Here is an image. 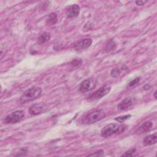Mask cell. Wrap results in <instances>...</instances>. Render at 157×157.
I'll return each instance as SVG.
<instances>
[{
	"label": "cell",
	"instance_id": "cell-1",
	"mask_svg": "<svg viewBox=\"0 0 157 157\" xmlns=\"http://www.w3.org/2000/svg\"><path fill=\"white\" fill-rule=\"evenodd\" d=\"M128 128L126 124H118L117 123H110L105 126L101 130V136L104 138H107L113 134H119L123 132Z\"/></svg>",
	"mask_w": 157,
	"mask_h": 157
},
{
	"label": "cell",
	"instance_id": "cell-2",
	"mask_svg": "<svg viewBox=\"0 0 157 157\" xmlns=\"http://www.w3.org/2000/svg\"><path fill=\"white\" fill-rule=\"evenodd\" d=\"M42 94V89L39 86H33L25 91L20 98V101L23 103H27L33 101Z\"/></svg>",
	"mask_w": 157,
	"mask_h": 157
},
{
	"label": "cell",
	"instance_id": "cell-3",
	"mask_svg": "<svg viewBox=\"0 0 157 157\" xmlns=\"http://www.w3.org/2000/svg\"><path fill=\"white\" fill-rule=\"evenodd\" d=\"M105 117V113L103 110H94L84 115L82 119V121L84 124H92L100 121Z\"/></svg>",
	"mask_w": 157,
	"mask_h": 157
},
{
	"label": "cell",
	"instance_id": "cell-4",
	"mask_svg": "<svg viewBox=\"0 0 157 157\" xmlns=\"http://www.w3.org/2000/svg\"><path fill=\"white\" fill-rule=\"evenodd\" d=\"M25 115L23 111L18 110L11 113L6 115L2 119V122L4 124H15L20 121Z\"/></svg>",
	"mask_w": 157,
	"mask_h": 157
},
{
	"label": "cell",
	"instance_id": "cell-5",
	"mask_svg": "<svg viewBox=\"0 0 157 157\" xmlns=\"http://www.w3.org/2000/svg\"><path fill=\"white\" fill-rule=\"evenodd\" d=\"M110 89L111 86L110 85H104L91 93L87 98V100L88 101H94L99 99L107 94L110 92Z\"/></svg>",
	"mask_w": 157,
	"mask_h": 157
},
{
	"label": "cell",
	"instance_id": "cell-6",
	"mask_svg": "<svg viewBox=\"0 0 157 157\" xmlns=\"http://www.w3.org/2000/svg\"><path fill=\"white\" fill-rule=\"evenodd\" d=\"M96 85V81L93 78H87L83 80L79 86V91L81 93H85L94 88Z\"/></svg>",
	"mask_w": 157,
	"mask_h": 157
},
{
	"label": "cell",
	"instance_id": "cell-7",
	"mask_svg": "<svg viewBox=\"0 0 157 157\" xmlns=\"http://www.w3.org/2000/svg\"><path fill=\"white\" fill-rule=\"evenodd\" d=\"M47 109L45 104L42 103H36L32 105L29 109V113L32 115H37L38 114L45 112Z\"/></svg>",
	"mask_w": 157,
	"mask_h": 157
},
{
	"label": "cell",
	"instance_id": "cell-8",
	"mask_svg": "<svg viewBox=\"0 0 157 157\" xmlns=\"http://www.w3.org/2000/svg\"><path fill=\"white\" fill-rule=\"evenodd\" d=\"M91 44L92 40L90 38H86L76 42L74 45V48L77 52H80L88 48Z\"/></svg>",
	"mask_w": 157,
	"mask_h": 157
},
{
	"label": "cell",
	"instance_id": "cell-9",
	"mask_svg": "<svg viewBox=\"0 0 157 157\" xmlns=\"http://www.w3.org/2000/svg\"><path fill=\"white\" fill-rule=\"evenodd\" d=\"M80 13V7L77 4H72L67 6L65 9V13L69 18L77 17Z\"/></svg>",
	"mask_w": 157,
	"mask_h": 157
},
{
	"label": "cell",
	"instance_id": "cell-10",
	"mask_svg": "<svg viewBox=\"0 0 157 157\" xmlns=\"http://www.w3.org/2000/svg\"><path fill=\"white\" fill-rule=\"evenodd\" d=\"M133 100L131 98L128 97L123 99L118 105V109L121 110H125L129 108L130 106L132 105Z\"/></svg>",
	"mask_w": 157,
	"mask_h": 157
},
{
	"label": "cell",
	"instance_id": "cell-11",
	"mask_svg": "<svg viewBox=\"0 0 157 157\" xmlns=\"http://www.w3.org/2000/svg\"><path fill=\"white\" fill-rule=\"evenodd\" d=\"M153 127V123L151 121H148L143 123L138 128L136 131L137 134H142L148 132Z\"/></svg>",
	"mask_w": 157,
	"mask_h": 157
},
{
	"label": "cell",
	"instance_id": "cell-12",
	"mask_svg": "<svg viewBox=\"0 0 157 157\" xmlns=\"http://www.w3.org/2000/svg\"><path fill=\"white\" fill-rule=\"evenodd\" d=\"M157 141V134L154 133L153 134L148 135L143 140V144L145 146H149L156 143Z\"/></svg>",
	"mask_w": 157,
	"mask_h": 157
},
{
	"label": "cell",
	"instance_id": "cell-13",
	"mask_svg": "<svg viewBox=\"0 0 157 157\" xmlns=\"http://www.w3.org/2000/svg\"><path fill=\"white\" fill-rule=\"evenodd\" d=\"M50 39V35L49 33H42L37 38V43L40 45L44 44L46 42H47L48 41H49V40Z\"/></svg>",
	"mask_w": 157,
	"mask_h": 157
},
{
	"label": "cell",
	"instance_id": "cell-14",
	"mask_svg": "<svg viewBox=\"0 0 157 157\" xmlns=\"http://www.w3.org/2000/svg\"><path fill=\"white\" fill-rule=\"evenodd\" d=\"M58 21V16L56 13L52 12L49 14L47 18V23L50 25H53L56 23Z\"/></svg>",
	"mask_w": 157,
	"mask_h": 157
},
{
	"label": "cell",
	"instance_id": "cell-15",
	"mask_svg": "<svg viewBox=\"0 0 157 157\" xmlns=\"http://www.w3.org/2000/svg\"><path fill=\"white\" fill-rule=\"evenodd\" d=\"M116 44L113 40H110L105 47V50L106 52H110L116 48Z\"/></svg>",
	"mask_w": 157,
	"mask_h": 157
},
{
	"label": "cell",
	"instance_id": "cell-16",
	"mask_svg": "<svg viewBox=\"0 0 157 157\" xmlns=\"http://www.w3.org/2000/svg\"><path fill=\"white\" fill-rule=\"evenodd\" d=\"M129 117H131V115H123V116H120L118 117H116L115 118V120L116 121H117L119 123H123L124 121H125L127 119H128Z\"/></svg>",
	"mask_w": 157,
	"mask_h": 157
},
{
	"label": "cell",
	"instance_id": "cell-17",
	"mask_svg": "<svg viewBox=\"0 0 157 157\" xmlns=\"http://www.w3.org/2000/svg\"><path fill=\"white\" fill-rule=\"evenodd\" d=\"M121 73V71L118 68H114L110 72V75L112 77L116 78L118 77Z\"/></svg>",
	"mask_w": 157,
	"mask_h": 157
},
{
	"label": "cell",
	"instance_id": "cell-18",
	"mask_svg": "<svg viewBox=\"0 0 157 157\" xmlns=\"http://www.w3.org/2000/svg\"><path fill=\"white\" fill-rule=\"evenodd\" d=\"M82 63V60L81 59H74L71 62V64L73 66H78L80 65Z\"/></svg>",
	"mask_w": 157,
	"mask_h": 157
},
{
	"label": "cell",
	"instance_id": "cell-19",
	"mask_svg": "<svg viewBox=\"0 0 157 157\" xmlns=\"http://www.w3.org/2000/svg\"><path fill=\"white\" fill-rule=\"evenodd\" d=\"M104 155V151L102 150H99L98 151H95L92 154H90L88 156H102Z\"/></svg>",
	"mask_w": 157,
	"mask_h": 157
},
{
	"label": "cell",
	"instance_id": "cell-20",
	"mask_svg": "<svg viewBox=\"0 0 157 157\" xmlns=\"http://www.w3.org/2000/svg\"><path fill=\"white\" fill-rule=\"evenodd\" d=\"M136 148H132V149H130L128 151H126L125 153H124L123 155H122V156H132L133 155L134 153L136 152Z\"/></svg>",
	"mask_w": 157,
	"mask_h": 157
},
{
	"label": "cell",
	"instance_id": "cell-21",
	"mask_svg": "<svg viewBox=\"0 0 157 157\" xmlns=\"http://www.w3.org/2000/svg\"><path fill=\"white\" fill-rule=\"evenodd\" d=\"M140 80V77H137V78H136L135 79H134L133 80H132L131 82H130L129 83V85H128V86H134V85H136V83H139Z\"/></svg>",
	"mask_w": 157,
	"mask_h": 157
},
{
	"label": "cell",
	"instance_id": "cell-22",
	"mask_svg": "<svg viewBox=\"0 0 157 157\" xmlns=\"http://www.w3.org/2000/svg\"><path fill=\"white\" fill-rule=\"evenodd\" d=\"M135 2L138 6H142L146 2V1H136Z\"/></svg>",
	"mask_w": 157,
	"mask_h": 157
},
{
	"label": "cell",
	"instance_id": "cell-23",
	"mask_svg": "<svg viewBox=\"0 0 157 157\" xmlns=\"http://www.w3.org/2000/svg\"><path fill=\"white\" fill-rule=\"evenodd\" d=\"M156 91H155V93H154V98H155V99H156Z\"/></svg>",
	"mask_w": 157,
	"mask_h": 157
}]
</instances>
